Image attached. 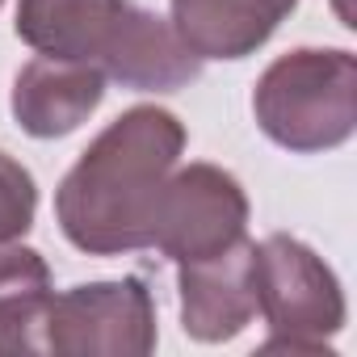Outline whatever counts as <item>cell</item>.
Returning a JSON list of instances; mask_svg holds the SVG:
<instances>
[{
	"label": "cell",
	"mask_w": 357,
	"mask_h": 357,
	"mask_svg": "<svg viewBox=\"0 0 357 357\" xmlns=\"http://www.w3.org/2000/svg\"><path fill=\"white\" fill-rule=\"evenodd\" d=\"M185 151V126L172 109L130 105L68 168L55 190V219L72 248L122 257L151 248L164 185Z\"/></svg>",
	"instance_id": "obj_1"
},
{
	"label": "cell",
	"mask_w": 357,
	"mask_h": 357,
	"mask_svg": "<svg viewBox=\"0 0 357 357\" xmlns=\"http://www.w3.org/2000/svg\"><path fill=\"white\" fill-rule=\"evenodd\" d=\"M252 114L265 139L286 151H332L357 130V59L340 47H298L278 55L257 89Z\"/></svg>",
	"instance_id": "obj_2"
},
{
	"label": "cell",
	"mask_w": 357,
	"mask_h": 357,
	"mask_svg": "<svg viewBox=\"0 0 357 357\" xmlns=\"http://www.w3.org/2000/svg\"><path fill=\"white\" fill-rule=\"evenodd\" d=\"M257 311L269 324L261 353H328V340L344 328L349 307L336 273L303 240L273 231L252 244Z\"/></svg>",
	"instance_id": "obj_3"
},
{
	"label": "cell",
	"mask_w": 357,
	"mask_h": 357,
	"mask_svg": "<svg viewBox=\"0 0 357 357\" xmlns=\"http://www.w3.org/2000/svg\"><path fill=\"white\" fill-rule=\"evenodd\" d=\"M155 340V303L139 278L72 286L43 315V353L55 357H147Z\"/></svg>",
	"instance_id": "obj_4"
},
{
	"label": "cell",
	"mask_w": 357,
	"mask_h": 357,
	"mask_svg": "<svg viewBox=\"0 0 357 357\" xmlns=\"http://www.w3.org/2000/svg\"><path fill=\"white\" fill-rule=\"evenodd\" d=\"M248 231V194L219 164L172 168L151 248H160L172 265H190L227 252Z\"/></svg>",
	"instance_id": "obj_5"
},
{
	"label": "cell",
	"mask_w": 357,
	"mask_h": 357,
	"mask_svg": "<svg viewBox=\"0 0 357 357\" xmlns=\"http://www.w3.org/2000/svg\"><path fill=\"white\" fill-rule=\"evenodd\" d=\"M181 286V328L198 344L236 340L257 319V278H252V240L244 236L219 257L176 265Z\"/></svg>",
	"instance_id": "obj_6"
},
{
	"label": "cell",
	"mask_w": 357,
	"mask_h": 357,
	"mask_svg": "<svg viewBox=\"0 0 357 357\" xmlns=\"http://www.w3.org/2000/svg\"><path fill=\"white\" fill-rule=\"evenodd\" d=\"M105 97V72L80 59H30L13 80V118L34 139L72 135Z\"/></svg>",
	"instance_id": "obj_7"
},
{
	"label": "cell",
	"mask_w": 357,
	"mask_h": 357,
	"mask_svg": "<svg viewBox=\"0 0 357 357\" xmlns=\"http://www.w3.org/2000/svg\"><path fill=\"white\" fill-rule=\"evenodd\" d=\"M298 0H172V30L202 63L248 59L294 13Z\"/></svg>",
	"instance_id": "obj_8"
},
{
	"label": "cell",
	"mask_w": 357,
	"mask_h": 357,
	"mask_svg": "<svg viewBox=\"0 0 357 357\" xmlns=\"http://www.w3.org/2000/svg\"><path fill=\"white\" fill-rule=\"evenodd\" d=\"M130 0H22L17 38L51 59H80L101 68Z\"/></svg>",
	"instance_id": "obj_9"
},
{
	"label": "cell",
	"mask_w": 357,
	"mask_h": 357,
	"mask_svg": "<svg viewBox=\"0 0 357 357\" xmlns=\"http://www.w3.org/2000/svg\"><path fill=\"white\" fill-rule=\"evenodd\" d=\"M101 72H105V80H118L122 89L176 93L202 76V59L176 38L172 22L130 5L109 55L101 59Z\"/></svg>",
	"instance_id": "obj_10"
},
{
	"label": "cell",
	"mask_w": 357,
	"mask_h": 357,
	"mask_svg": "<svg viewBox=\"0 0 357 357\" xmlns=\"http://www.w3.org/2000/svg\"><path fill=\"white\" fill-rule=\"evenodd\" d=\"M51 269L26 244H0V353H43V315L51 303Z\"/></svg>",
	"instance_id": "obj_11"
},
{
	"label": "cell",
	"mask_w": 357,
	"mask_h": 357,
	"mask_svg": "<svg viewBox=\"0 0 357 357\" xmlns=\"http://www.w3.org/2000/svg\"><path fill=\"white\" fill-rule=\"evenodd\" d=\"M38 185L22 160L0 151V244H13L34 227Z\"/></svg>",
	"instance_id": "obj_12"
},
{
	"label": "cell",
	"mask_w": 357,
	"mask_h": 357,
	"mask_svg": "<svg viewBox=\"0 0 357 357\" xmlns=\"http://www.w3.org/2000/svg\"><path fill=\"white\" fill-rule=\"evenodd\" d=\"M0 5H5V0H0Z\"/></svg>",
	"instance_id": "obj_13"
}]
</instances>
